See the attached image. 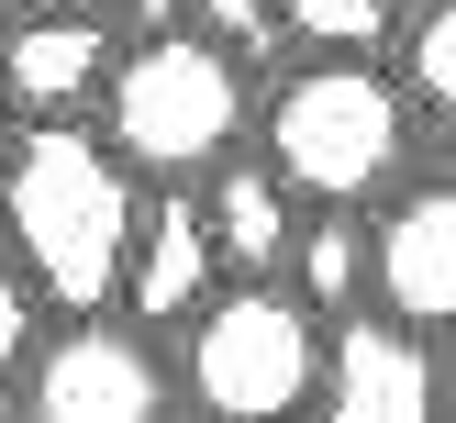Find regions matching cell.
Masks as SVG:
<instances>
[{"mask_svg": "<svg viewBox=\"0 0 456 423\" xmlns=\"http://www.w3.org/2000/svg\"><path fill=\"white\" fill-rule=\"evenodd\" d=\"M178 34H200V45H223V56L256 78V67H279L289 45H279V22H267V0H178Z\"/></svg>", "mask_w": 456, "mask_h": 423, "instance_id": "obj_14", "label": "cell"}, {"mask_svg": "<svg viewBox=\"0 0 456 423\" xmlns=\"http://www.w3.org/2000/svg\"><path fill=\"white\" fill-rule=\"evenodd\" d=\"M34 334H45V301H34V279H22V256L0 245V378L34 356Z\"/></svg>", "mask_w": 456, "mask_h": 423, "instance_id": "obj_15", "label": "cell"}, {"mask_svg": "<svg viewBox=\"0 0 456 423\" xmlns=\"http://www.w3.org/2000/svg\"><path fill=\"white\" fill-rule=\"evenodd\" d=\"M267 289H289L312 323L368 312V223H356V212H301V234H289V256H279Z\"/></svg>", "mask_w": 456, "mask_h": 423, "instance_id": "obj_11", "label": "cell"}, {"mask_svg": "<svg viewBox=\"0 0 456 423\" xmlns=\"http://www.w3.org/2000/svg\"><path fill=\"white\" fill-rule=\"evenodd\" d=\"M190 200H200V234H212V267H223V279H279L289 234H301V200H289L245 145L223 156V167L200 178Z\"/></svg>", "mask_w": 456, "mask_h": 423, "instance_id": "obj_10", "label": "cell"}, {"mask_svg": "<svg viewBox=\"0 0 456 423\" xmlns=\"http://www.w3.org/2000/svg\"><path fill=\"white\" fill-rule=\"evenodd\" d=\"M12 401H22V423H178V378L156 356V334L111 323V312L34 334Z\"/></svg>", "mask_w": 456, "mask_h": 423, "instance_id": "obj_5", "label": "cell"}, {"mask_svg": "<svg viewBox=\"0 0 456 423\" xmlns=\"http://www.w3.org/2000/svg\"><path fill=\"white\" fill-rule=\"evenodd\" d=\"M212 289H223V267H212V234H200V200L190 190H145L134 200V245H123V289H111V301L134 312V334H156V323H190Z\"/></svg>", "mask_w": 456, "mask_h": 423, "instance_id": "obj_9", "label": "cell"}, {"mask_svg": "<svg viewBox=\"0 0 456 423\" xmlns=\"http://www.w3.org/2000/svg\"><path fill=\"white\" fill-rule=\"evenodd\" d=\"M12 12H89V22H111V0H12Z\"/></svg>", "mask_w": 456, "mask_h": 423, "instance_id": "obj_16", "label": "cell"}, {"mask_svg": "<svg viewBox=\"0 0 456 423\" xmlns=\"http://www.w3.org/2000/svg\"><path fill=\"white\" fill-rule=\"evenodd\" d=\"M0 245L22 256L45 312H111L134 245V178L111 167V145L89 123H22L0 156Z\"/></svg>", "mask_w": 456, "mask_h": 423, "instance_id": "obj_2", "label": "cell"}, {"mask_svg": "<svg viewBox=\"0 0 456 423\" xmlns=\"http://www.w3.org/2000/svg\"><path fill=\"white\" fill-rule=\"evenodd\" d=\"M390 89L445 123L456 111V0H401V34H390Z\"/></svg>", "mask_w": 456, "mask_h": 423, "instance_id": "obj_12", "label": "cell"}, {"mask_svg": "<svg viewBox=\"0 0 456 423\" xmlns=\"http://www.w3.org/2000/svg\"><path fill=\"white\" fill-rule=\"evenodd\" d=\"M245 111H256V78L223 45L134 34L111 56V78H101V145H111V167L134 190H200L245 145Z\"/></svg>", "mask_w": 456, "mask_h": 423, "instance_id": "obj_3", "label": "cell"}, {"mask_svg": "<svg viewBox=\"0 0 456 423\" xmlns=\"http://www.w3.org/2000/svg\"><path fill=\"white\" fill-rule=\"evenodd\" d=\"M368 312L401 334L456 323V178H401L368 223Z\"/></svg>", "mask_w": 456, "mask_h": 423, "instance_id": "obj_6", "label": "cell"}, {"mask_svg": "<svg viewBox=\"0 0 456 423\" xmlns=\"http://www.w3.org/2000/svg\"><path fill=\"white\" fill-rule=\"evenodd\" d=\"M289 56H390L401 0H267Z\"/></svg>", "mask_w": 456, "mask_h": 423, "instance_id": "obj_13", "label": "cell"}, {"mask_svg": "<svg viewBox=\"0 0 456 423\" xmlns=\"http://www.w3.org/2000/svg\"><path fill=\"white\" fill-rule=\"evenodd\" d=\"M245 156L301 212H356L412 167V101L390 89L379 56H279L267 101L245 111Z\"/></svg>", "mask_w": 456, "mask_h": 423, "instance_id": "obj_1", "label": "cell"}, {"mask_svg": "<svg viewBox=\"0 0 456 423\" xmlns=\"http://www.w3.org/2000/svg\"><path fill=\"white\" fill-rule=\"evenodd\" d=\"M178 412L200 423H301L323 378V323L267 279H223L178 334Z\"/></svg>", "mask_w": 456, "mask_h": 423, "instance_id": "obj_4", "label": "cell"}, {"mask_svg": "<svg viewBox=\"0 0 456 423\" xmlns=\"http://www.w3.org/2000/svg\"><path fill=\"white\" fill-rule=\"evenodd\" d=\"M123 56V34L89 12H12L0 22V101L12 123H78L101 111V78Z\"/></svg>", "mask_w": 456, "mask_h": 423, "instance_id": "obj_8", "label": "cell"}, {"mask_svg": "<svg viewBox=\"0 0 456 423\" xmlns=\"http://www.w3.org/2000/svg\"><path fill=\"white\" fill-rule=\"evenodd\" d=\"M12 134H22V123H12V101H0V156H12Z\"/></svg>", "mask_w": 456, "mask_h": 423, "instance_id": "obj_18", "label": "cell"}, {"mask_svg": "<svg viewBox=\"0 0 456 423\" xmlns=\"http://www.w3.org/2000/svg\"><path fill=\"white\" fill-rule=\"evenodd\" d=\"M323 423H445V356L435 334H401L379 312L323 323V378H312Z\"/></svg>", "mask_w": 456, "mask_h": 423, "instance_id": "obj_7", "label": "cell"}, {"mask_svg": "<svg viewBox=\"0 0 456 423\" xmlns=\"http://www.w3.org/2000/svg\"><path fill=\"white\" fill-rule=\"evenodd\" d=\"M0 423H22V401H12V378H0Z\"/></svg>", "mask_w": 456, "mask_h": 423, "instance_id": "obj_17", "label": "cell"}]
</instances>
